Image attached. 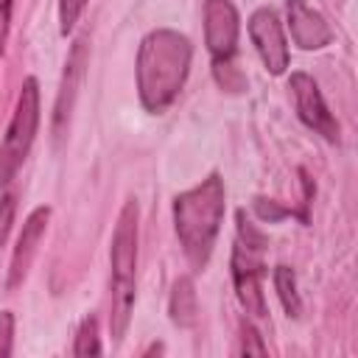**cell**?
<instances>
[{
  "instance_id": "obj_13",
  "label": "cell",
  "mask_w": 358,
  "mask_h": 358,
  "mask_svg": "<svg viewBox=\"0 0 358 358\" xmlns=\"http://www.w3.org/2000/svg\"><path fill=\"white\" fill-rule=\"evenodd\" d=\"M274 288H277V296H280L285 313L296 319L302 313V299H299V291H296V274H294V268L277 266L274 268Z\"/></svg>"
},
{
  "instance_id": "obj_18",
  "label": "cell",
  "mask_w": 358,
  "mask_h": 358,
  "mask_svg": "<svg viewBox=\"0 0 358 358\" xmlns=\"http://www.w3.org/2000/svg\"><path fill=\"white\" fill-rule=\"evenodd\" d=\"M241 352H255V355H266V344L260 341V333L252 327V324H243L241 327Z\"/></svg>"
},
{
  "instance_id": "obj_2",
  "label": "cell",
  "mask_w": 358,
  "mask_h": 358,
  "mask_svg": "<svg viewBox=\"0 0 358 358\" xmlns=\"http://www.w3.org/2000/svg\"><path fill=\"white\" fill-rule=\"evenodd\" d=\"M227 210V190L218 173H210L196 187L173 199V227L187 263L201 271L213 255Z\"/></svg>"
},
{
  "instance_id": "obj_16",
  "label": "cell",
  "mask_w": 358,
  "mask_h": 358,
  "mask_svg": "<svg viewBox=\"0 0 358 358\" xmlns=\"http://www.w3.org/2000/svg\"><path fill=\"white\" fill-rule=\"evenodd\" d=\"M14 213H17V193L8 190L0 196V246H6L11 224H14Z\"/></svg>"
},
{
  "instance_id": "obj_4",
  "label": "cell",
  "mask_w": 358,
  "mask_h": 358,
  "mask_svg": "<svg viewBox=\"0 0 358 358\" xmlns=\"http://www.w3.org/2000/svg\"><path fill=\"white\" fill-rule=\"evenodd\" d=\"M266 235L246 218V213H238V227H235V246H232V282L241 308L255 316L266 319V294H263V277H266Z\"/></svg>"
},
{
  "instance_id": "obj_15",
  "label": "cell",
  "mask_w": 358,
  "mask_h": 358,
  "mask_svg": "<svg viewBox=\"0 0 358 358\" xmlns=\"http://www.w3.org/2000/svg\"><path fill=\"white\" fill-rule=\"evenodd\" d=\"M87 3L90 0H59V31H62V36H67L76 28V22L84 14Z\"/></svg>"
},
{
  "instance_id": "obj_5",
  "label": "cell",
  "mask_w": 358,
  "mask_h": 358,
  "mask_svg": "<svg viewBox=\"0 0 358 358\" xmlns=\"http://www.w3.org/2000/svg\"><path fill=\"white\" fill-rule=\"evenodd\" d=\"M204 45L213 59V76L221 90L241 92L246 87L243 73L235 67L241 17L232 0H204Z\"/></svg>"
},
{
  "instance_id": "obj_20",
  "label": "cell",
  "mask_w": 358,
  "mask_h": 358,
  "mask_svg": "<svg viewBox=\"0 0 358 358\" xmlns=\"http://www.w3.org/2000/svg\"><path fill=\"white\" fill-rule=\"evenodd\" d=\"M11 8H14V0H0V56L6 53V45H8V31H11Z\"/></svg>"
},
{
  "instance_id": "obj_7",
  "label": "cell",
  "mask_w": 358,
  "mask_h": 358,
  "mask_svg": "<svg viewBox=\"0 0 358 358\" xmlns=\"http://www.w3.org/2000/svg\"><path fill=\"white\" fill-rule=\"evenodd\" d=\"M288 90H291V98H294V106H296L299 120L310 131H316L319 137H324L327 143H338L341 129H338V120L333 117V112L327 109L319 84L308 73H291Z\"/></svg>"
},
{
  "instance_id": "obj_12",
  "label": "cell",
  "mask_w": 358,
  "mask_h": 358,
  "mask_svg": "<svg viewBox=\"0 0 358 358\" xmlns=\"http://www.w3.org/2000/svg\"><path fill=\"white\" fill-rule=\"evenodd\" d=\"M168 313L176 327H193L199 319V299H196V285L190 277H179L173 282L171 299H168Z\"/></svg>"
},
{
  "instance_id": "obj_14",
  "label": "cell",
  "mask_w": 358,
  "mask_h": 358,
  "mask_svg": "<svg viewBox=\"0 0 358 358\" xmlns=\"http://www.w3.org/2000/svg\"><path fill=\"white\" fill-rule=\"evenodd\" d=\"M101 338H98V319L90 313L81 319L78 330H76V344H73V355H101Z\"/></svg>"
},
{
  "instance_id": "obj_8",
  "label": "cell",
  "mask_w": 358,
  "mask_h": 358,
  "mask_svg": "<svg viewBox=\"0 0 358 358\" xmlns=\"http://www.w3.org/2000/svg\"><path fill=\"white\" fill-rule=\"evenodd\" d=\"M249 36H252V45H255L263 67L271 76H282L291 62V53H288V39H285L282 22L277 20V14L271 8H257L249 17Z\"/></svg>"
},
{
  "instance_id": "obj_17",
  "label": "cell",
  "mask_w": 358,
  "mask_h": 358,
  "mask_svg": "<svg viewBox=\"0 0 358 358\" xmlns=\"http://www.w3.org/2000/svg\"><path fill=\"white\" fill-rule=\"evenodd\" d=\"M14 350V313L0 310V358L11 355Z\"/></svg>"
},
{
  "instance_id": "obj_1",
  "label": "cell",
  "mask_w": 358,
  "mask_h": 358,
  "mask_svg": "<svg viewBox=\"0 0 358 358\" xmlns=\"http://www.w3.org/2000/svg\"><path fill=\"white\" fill-rule=\"evenodd\" d=\"M190 39L173 28H154L137 48V95L145 112L162 115L182 92L190 73Z\"/></svg>"
},
{
  "instance_id": "obj_19",
  "label": "cell",
  "mask_w": 358,
  "mask_h": 358,
  "mask_svg": "<svg viewBox=\"0 0 358 358\" xmlns=\"http://www.w3.org/2000/svg\"><path fill=\"white\" fill-rule=\"evenodd\" d=\"M255 213L263 218V221H280V218H285V215H291V210H285V207H277V201H268V199H255Z\"/></svg>"
},
{
  "instance_id": "obj_3",
  "label": "cell",
  "mask_w": 358,
  "mask_h": 358,
  "mask_svg": "<svg viewBox=\"0 0 358 358\" xmlns=\"http://www.w3.org/2000/svg\"><path fill=\"white\" fill-rule=\"evenodd\" d=\"M109 333L120 344L137 299V201L129 199L117 215L109 249Z\"/></svg>"
},
{
  "instance_id": "obj_10",
  "label": "cell",
  "mask_w": 358,
  "mask_h": 358,
  "mask_svg": "<svg viewBox=\"0 0 358 358\" xmlns=\"http://www.w3.org/2000/svg\"><path fill=\"white\" fill-rule=\"evenodd\" d=\"M48 221H50V207H34L22 224V232L17 238V246L11 252V263H8V291L20 288L31 271V263L39 252V243L45 238V229H48Z\"/></svg>"
},
{
  "instance_id": "obj_9",
  "label": "cell",
  "mask_w": 358,
  "mask_h": 358,
  "mask_svg": "<svg viewBox=\"0 0 358 358\" xmlns=\"http://www.w3.org/2000/svg\"><path fill=\"white\" fill-rule=\"evenodd\" d=\"M87 62H90L87 36H78L73 42L70 53H67L62 84H59V92H56V106H53V134L56 137H64V131H67V123H70V115H73V106H76V95H78V87H81Z\"/></svg>"
},
{
  "instance_id": "obj_11",
  "label": "cell",
  "mask_w": 358,
  "mask_h": 358,
  "mask_svg": "<svg viewBox=\"0 0 358 358\" xmlns=\"http://www.w3.org/2000/svg\"><path fill=\"white\" fill-rule=\"evenodd\" d=\"M285 8H288V31H291V39L302 50H322L324 45H330L333 31H330L327 20L308 0H288Z\"/></svg>"
},
{
  "instance_id": "obj_6",
  "label": "cell",
  "mask_w": 358,
  "mask_h": 358,
  "mask_svg": "<svg viewBox=\"0 0 358 358\" xmlns=\"http://www.w3.org/2000/svg\"><path fill=\"white\" fill-rule=\"evenodd\" d=\"M36 129H39V84L34 76H28L20 87L8 129L0 143V187H6L28 159Z\"/></svg>"
}]
</instances>
